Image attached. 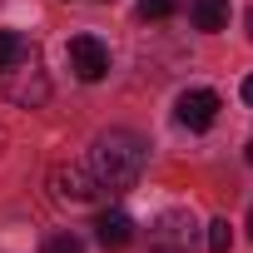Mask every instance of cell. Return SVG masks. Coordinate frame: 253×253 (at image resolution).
Segmentation results:
<instances>
[{"label": "cell", "instance_id": "obj_16", "mask_svg": "<svg viewBox=\"0 0 253 253\" xmlns=\"http://www.w3.org/2000/svg\"><path fill=\"white\" fill-rule=\"evenodd\" d=\"M248 238H253V209H248Z\"/></svg>", "mask_w": 253, "mask_h": 253}, {"label": "cell", "instance_id": "obj_17", "mask_svg": "<svg viewBox=\"0 0 253 253\" xmlns=\"http://www.w3.org/2000/svg\"><path fill=\"white\" fill-rule=\"evenodd\" d=\"M248 35H253V10H248Z\"/></svg>", "mask_w": 253, "mask_h": 253}, {"label": "cell", "instance_id": "obj_12", "mask_svg": "<svg viewBox=\"0 0 253 253\" xmlns=\"http://www.w3.org/2000/svg\"><path fill=\"white\" fill-rule=\"evenodd\" d=\"M45 253H84V243H80V233H55V238H45Z\"/></svg>", "mask_w": 253, "mask_h": 253}, {"label": "cell", "instance_id": "obj_13", "mask_svg": "<svg viewBox=\"0 0 253 253\" xmlns=\"http://www.w3.org/2000/svg\"><path fill=\"white\" fill-rule=\"evenodd\" d=\"M238 94H243V104H253V75H248V80L238 84Z\"/></svg>", "mask_w": 253, "mask_h": 253}, {"label": "cell", "instance_id": "obj_4", "mask_svg": "<svg viewBox=\"0 0 253 253\" xmlns=\"http://www.w3.org/2000/svg\"><path fill=\"white\" fill-rule=\"evenodd\" d=\"M0 89H5V99H15V104H45L50 99V80L35 65V55L10 65V70H0Z\"/></svg>", "mask_w": 253, "mask_h": 253}, {"label": "cell", "instance_id": "obj_1", "mask_svg": "<svg viewBox=\"0 0 253 253\" xmlns=\"http://www.w3.org/2000/svg\"><path fill=\"white\" fill-rule=\"evenodd\" d=\"M89 174L104 194H129L149 164V144L134 134V129H104L94 144H89Z\"/></svg>", "mask_w": 253, "mask_h": 253}, {"label": "cell", "instance_id": "obj_9", "mask_svg": "<svg viewBox=\"0 0 253 253\" xmlns=\"http://www.w3.org/2000/svg\"><path fill=\"white\" fill-rule=\"evenodd\" d=\"M35 50H30V40L20 35V30H0V70H10V65H20V60H30Z\"/></svg>", "mask_w": 253, "mask_h": 253}, {"label": "cell", "instance_id": "obj_3", "mask_svg": "<svg viewBox=\"0 0 253 253\" xmlns=\"http://www.w3.org/2000/svg\"><path fill=\"white\" fill-rule=\"evenodd\" d=\"M194 233H199V223H194L189 209H164V213L149 223V248H154V253H189Z\"/></svg>", "mask_w": 253, "mask_h": 253}, {"label": "cell", "instance_id": "obj_5", "mask_svg": "<svg viewBox=\"0 0 253 253\" xmlns=\"http://www.w3.org/2000/svg\"><path fill=\"white\" fill-rule=\"evenodd\" d=\"M65 55H70L75 80H84V84H99V80L109 75V45L94 40V35H75V40L65 45Z\"/></svg>", "mask_w": 253, "mask_h": 253}, {"label": "cell", "instance_id": "obj_18", "mask_svg": "<svg viewBox=\"0 0 253 253\" xmlns=\"http://www.w3.org/2000/svg\"><path fill=\"white\" fill-rule=\"evenodd\" d=\"M104 5H109V0H104Z\"/></svg>", "mask_w": 253, "mask_h": 253}, {"label": "cell", "instance_id": "obj_14", "mask_svg": "<svg viewBox=\"0 0 253 253\" xmlns=\"http://www.w3.org/2000/svg\"><path fill=\"white\" fill-rule=\"evenodd\" d=\"M243 159H248V164H253V139H248V149H243Z\"/></svg>", "mask_w": 253, "mask_h": 253}, {"label": "cell", "instance_id": "obj_7", "mask_svg": "<svg viewBox=\"0 0 253 253\" xmlns=\"http://www.w3.org/2000/svg\"><path fill=\"white\" fill-rule=\"evenodd\" d=\"M94 238H99L109 253L129 248V243H134V218L124 213V209H104V213H99V223H94Z\"/></svg>", "mask_w": 253, "mask_h": 253}, {"label": "cell", "instance_id": "obj_11", "mask_svg": "<svg viewBox=\"0 0 253 253\" xmlns=\"http://www.w3.org/2000/svg\"><path fill=\"white\" fill-rule=\"evenodd\" d=\"M179 10V0H139V15L144 20H169Z\"/></svg>", "mask_w": 253, "mask_h": 253}, {"label": "cell", "instance_id": "obj_6", "mask_svg": "<svg viewBox=\"0 0 253 253\" xmlns=\"http://www.w3.org/2000/svg\"><path fill=\"white\" fill-rule=\"evenodd\" d=\"M218 109H223V99L213 94V89H184L179 94V104H174V119L184 124V129H209V124L218 119Z\"/></svg>", "mask_w": 253, "mask_h": 253}, {"label": "cell", "instance_id": "obj_8", "mask_svg": "<svg viewBox=\"0 0 253 253\" xmlns=\"http://www.w3.org/2000/svg\"><path fill=\"white\" fill-rule=\"evenodd\" d=\"M189 20L204 35H218L228 25V0H189Z\"/></svg>", "mask_w": 253, "mask_h": 253}, {"label": "cell", "instance_id": "obj_10", "mask_svg": "<svg viewBox=\"0 0 253 253\" xmlns=\"http://www.w3.org/2000/svg\"><path fill=\"white\" fill-rule=\"evenodd\" d=\"M233 248V228H228V218H213L209 223V253H228Z\"/></svg>", "mask_w": 253, "mask_h": 253}, {"label": "cell", "instance_id": "obj_15", "mask_svg": "<svg viewBox=\"0 0 253 253\" xmlns=\"http://www.w3.org/2000/svg\"><path fill=\"white\" fill-rule=\"evenodd\" d=\"M0 154H5V124H0Z\"/></svg>", "mask_w": 253, "mask_h": 253}, {"label": "cell", "instance_id": "obj_2", "mask_svg": "<svg viewBox=\"0 0 253 253\" xmlns=\"http://www.w3.org/2000/svg\"><path fill=\"white\" fill-rule=\"evenodd\" d=\"M50 189H55V199H60V204H70V209H89V204H99V199H104V189L94 184V174H89V164H84V159L60 164V169L50 174Z\"/></svg>", "mask_w": 253, "mask_h": 253}]
</instances>
